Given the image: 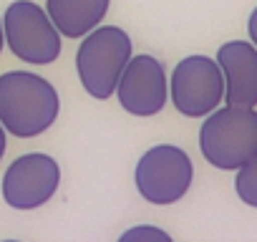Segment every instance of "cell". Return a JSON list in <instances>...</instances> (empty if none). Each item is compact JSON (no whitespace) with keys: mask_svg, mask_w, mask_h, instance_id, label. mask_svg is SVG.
I'll return each instance as SVG.
<instances>
[{"mask_svg":"<svg viewBox=\"0 0 257 242\" xmlns=\"http://www.w3.org/2000/svg\"><path fill=\"white\" fill-rule=\"evenodd\" d=\"M224 76V101L232 106H257V46L229 41L217 51Z\"/></svg>","mask_w":257,"mask_h":242,"instance_id":"obj_9","label":"cell"},{"mask_svg":"<svg viewBox=\"0 0 257 242\" xmlns=\"http://www.w3.org/2000/svg\"><path fill=\"white\" fill-rule=\"evenodd\" d=\"M121 239L123 242H137V239H142V242H169L172 237L164 229H157V227H147L144 224V227H134V229L123 232Z\"/></svg>","mask_w":257,"mask_h":242,"instance_id":"obj_12","label":"cell"},{"mask_svg":"<svg viewBox=\"0 0 257 242\" xmlns=\"http://www.w3.org/2000/svg\"><path fill=\"white\" fill-rule=\"evenodd\" d=\"M3 154H6V127L0 124V159H3Z\"/></svg>","mask_w":257,"mask_h":242,"instance_id":"obj_14","label":"cell"},{"mask_svg":"<svg viewBox=\"0 0 257 242\" xmlns=\"http://www.w3.org/2000/svg\"><path fill=\"white\" fill-rule=\"evenodd\" d=\"M118 103L134 116H154L167 103V73L162 61L154 56H137L128 58L118 86H116Z\"/></svg>","mask_w":257,"mask_h":242,"instance_id":"obj_8","label":"cell"},{"mask_svg":"<svg viewBox=\"0 0 257 242\" xmlns=\"http://www.w3.org/2000/svg\"><path fill=\"white\" fill-rule=\"evenodd\" d=\"M58 182L61 169L48 154H23L3 177V197L13 209H36L56 194Z\"/></svg>","mask_w":257,"mask_h":242,"instance_id":"obj_7","label":"cell"},{"mask_svg":"<svg viewBox=\"0 0 257 242\" xmlns=\"http://www.w3.org/2000/svg\"><path fill=\"white\" fill-rule=\"evenodd\" d=\"M132 58V41L116 26H96L78 46L76 71L83 88L93 98H108L116 93L118 78Z\"/></svg>","mask_w":257,"mask_h":242,"instance_id":"obj_3","label":"cell"},{"mask_svg":"<svg viewBox=\"0 0 257 242\" xmlns=\"http://www.w3.org/2000/svg\"><path fill=\"white\" fill-rule=\"evenodd\" d=\"M3 31L13 56L26 63L46 66L53 63L61 53V33L53 26L51 16L28 0H18V3L8 6L3 16Z\"/></svg>","mask_w":257,"mask_h":242,"instance_id":"obj_4","label":"cell"},{"mask_svg":"<svg viewBox=\"0 0 257 242\" xmlns=\"http://www.w3.org/2000/svg\"><path fill=\"white\" fill-rule=\"evenodd\" d=\"M247 31H249V38H252V43L257 46V8H254V11H252V16H249Z\"/></svg>","mask_w":257,"mask_h":242,"instance_id":"obj_13","label":"cell"},{"mask_svg":"<svg viewBox=\"0 0 257 242\" xmlns=\"http://www.w3.org/2000/svg\"><path fill=\"white\" fill-rule=\"evenodd\" d=\"M56 88L28 71H11L0 76V124L6 132L31 139L51 129L58 116Z\"/></svg>","mask_w":257,"mask_h":242,"instance_id":"obj_1","label":"cell"},{"mask_svg":"<svg viewBox=\"0 0 257 242\" xmlns=\"http://www.w3.org/2000/svg\"><path fill=\"white\" fill-rule=\"evenodd\" d=\"M108 0H48L46 13L66 38H81L91 33L106 16Z\"/></svg>","mask_w":257,"mask_h":242,"instance_id":"obj_10","label":"cell"},{"mask_svg":"<svg viewBox=\"0 0 257 242\" xmlns=\"http://www.w3.org/2000/svg\"><path fill=\"white\" fill-rule=\"evenodd\" d=\"M172 101L179 113L199 118L212 113L224 98V76L207 56L184 58L172 73Z\"/></svg>","mask_w":257,"mask_h":242,"instance_id":"obj_6","label":"cell"},{"mask_svg":"<svg viewBox=\"0 0 257 242\" xmlns=\"http://www.w3.org/2000/svg\"><path fill=\"white\" fill-rule=\"evenodd\" d=\"M192 177H194V169H192L187 152L172 144L149 149L139 159L137 174H134L139 194L152 204L179 202L187 194Z\"/></svg>","mask_w":257,"mask_h":242,"instance_id":"obj_5","label":"cell"},{"mask_svg":"<svg viewBox=\"0 0 257 242\" xmlns=\"http://www.w3.org/2000/svg\"><path fill=\"white\" fill-rule=\"evenodd\" d=\"M3 43H6V31H3V21H0V51H3Z\"/></svg>","mask_w":257,"mask_h":242,"instance_id":"obj_15","label":"cell"},{"mask_svg":"<svg viewBox=\"0 0 257 242\" xmlns=\"http://www.w3.org/2000/svg\"><path fill=\"white\" fill-rule=\"evenodd\" d=\"M234 189L239 194V199L249 207H257V154L252 159H247L239 169H237V179H234Z\"/></svg>","mask_w":257,"mask_h":242,"instance_id":"obj_11","label":"cell"},{"mask_svg":"<svg viewBox=\"0 0 257 242\" xmlns=\"http://www.w3.org/2000/svg\"><path fill=\"white\" fill-rule=\"evenodd\" d=\"M199 149L217 169H239L257 154V111L252 106L214 108L199 132Z\"/></svg>","mask_w":257,"mask_h":242,"instance_id":"obj_2","label":"cell"}]
</instances>
